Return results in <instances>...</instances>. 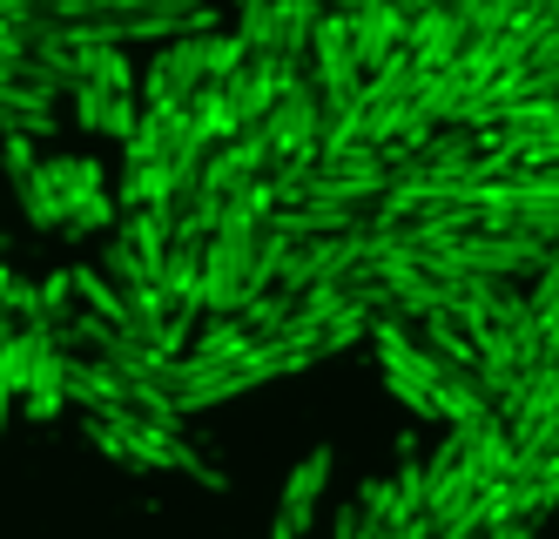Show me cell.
<instances>
[{
  "instance_id": "cell-1",
  "label": "cell",
  "mask_w": 559,
  "mask_h": 539,
  "mask_svg": "<svg viewBox=\"0 0 559 539\" xmlns=\"http://www.w3.org/2000/svg\"><path fill=\"white\" fill-rule=\"evenodd\" d=\"M210 34H176L155 48L148 74H142V102L148 108H195V95L210 89Z\"/></svg>"
},
{
  "instance_id": "cell-2",
  "label": "cell",
  "mask_w": 559,
  "mask_h": 539,
  "mask_svg": "<svg viewBox=\"0 0 559 539\" xmlns=\"http://www.w3.org/2000/svg\"><path fill=\"white\" fill-rule=\"evenodd\" d=\"M324 485H331V445H317V452H304L297 472L284 479V506H276L270 539H304L310 519H317V506H324Z\"/></svg>"
},
{
  "instance_id": "cell-3",
  "label": "cell",
  "mask_w": 559,
  "mask_h": 539,
  "mask_svg": "<svg viewBox=\"0 0 559 539\" xmlns=\"http://www.w3.org/2000/svg\"><path fill=\"white\" fill-rule=\"evenodd\" d=\"M34 176L55 189V202H61L68 216H74V202H88V196H102V189H108V169H102L95 155H55V162H41Z\"/></svg>"
},
{
  "instance_id": "cell-4",
  "label": "cell",
  "mask_w": 559,
  "mask_h": 539,
  "mask_svg": "<svg viewBox=\"0 0 559 539\" xmlns=\"http://www.w3.org/2000/svg\"><path fill=\"white\" fill-rule=\"evenodd\" d=\"M48 344H55V330L8 324V351H0V391H8V405H14V398H27L34 364H41V351H48Z\"/></svg>"
},
{
  "instance_id": "cell-5",
  "label": "cell",
  "mask_w": 559,
  "mask_h": 539,
  "mask_svg": "<svg viewBox=\"0 0 559 539\" xmlns=\"http://www.w3.org/2000/svg\"><path fill=\"white\" fill-rule=\"evenodd\" d=\"M55 102H61V89H41V81H8V129H21V136H48L55 129Z\"/></svg>"
},
{
  "instance_id": "cell-6",
  "label": "cell",
  "mask_w": 559,
  "mask_h": 539,
  "mask_svg": "<svg viewBox=\"0 0 559 539\" xmlns=\"http://www.w3.org/2000/svg\"><path fill=\"white\" fill-rule=\"evenodd\" d=\"M61 398H68V351H61V338L41 351V364H34V385H27V419H55V411H61Z\"/></svg>"
},
{
  "instance_id": "cell-7",
  "label": "cell",
  "mask_w": 559,
  "mask_h": 539,
  "mask_svg": "<svg viewBox=\"0 0 559 539\" xmlns=\"http://www.w3.org/2000/svg\"><path fill=\"white\" fill-rule=\"evenodd\" d=\"M68 102H74V108H68L74 121H88V129H102V121H108V108L122 102V95H115V89H95V81H74V89H68Z\"/></svg>"
},
{
  "instance_id": "cell-8",
  "label": "cell",
  "mask_w": 559,
  "mask_h": 539,
  "mask_svg": "<svg viewBox=\"0 0 559 539\" xmlns=\"http://www.w3.org/2000/svg\"><path fill=\"white\" fill-rule=\"evenodd\" d=\"M8 169H14V183H27L41 162H34V136H21V129H8Z\"/></svg>"
},
{
  "instance_id": "cell-9",
  "label": "cell",
  "mask_w": 559,
  "mask_h": 539,
  "mask_svg": "<svg viewBox=\"0 0 559 539\" xmlns=\"http://www.w3.org/2000/svg\"><path fill=\"white\" fill-rule=\"evenodd\" d=\"M337 539H365V506H337Z\"/></svg>"
}]
</instances>
